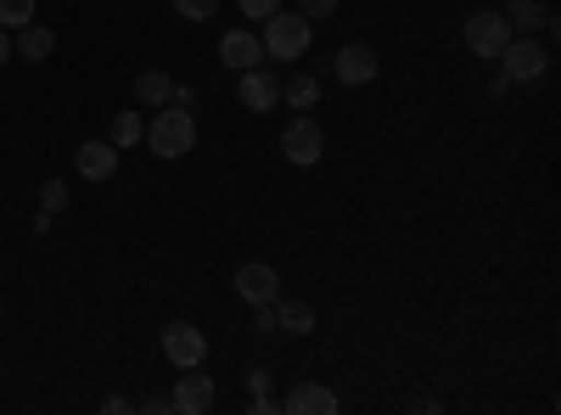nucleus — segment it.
I'll use <instances>...</instances> for the list:
<instances>
[{"instance_id":"f257e3e1","label":"nucleus","mask_w":561,"mask_h":415,"mask_svg":"<svg viewBox=\"0 0 561 415\" xmlns=\"http://www.w3.org/2000/svg\"><path fill=\"white\" fill-rule=\"evenodd\" d=\"M264 57L270 62H304L309 57V45H314V23L304 12H275L264 18Z\"/></svg>"},{"instance_id":"f03ea898","label":"nucleus","mask_w":561,"mask_h":415,"mask_svg":"<svg viewBox=\"0 0 561 415\" xmlns=\"http://www.w3.org/2000/svg\"><path fill=\"white\" fill-rule=\"evenodd\" d=\"M140 141H147L158 158H185L197 147V113L192 107H158V118L147 124V135H140Z\"/></svg>"},{"instance_id":"7ed1b4c3","label":"nucleus","mask_w":561,"mask_h":415,"mask_svg":"<svg viewBox=\"0 0 561 415\" xmlns=\"http://www.w3.org/2000/svg\"><path fill=\"white\" fill-rule=\"evenodd\" d=\"M494 62H505L500 73H505L511 84H528V79H545V68H550V45L534 39V34H511V39H505V51H500Z\"/></svg>"},{"instance_id":"20e7f679","label":"nucleus","mask_w":561,"mask_h":415,"mask_svg":"<svg viewBox=\"0 0 561 415\" xmlns=\"http://www.w3.org/2000/svg\"><path fill=\"white\" fill-rule=\"evenodd\" d=\"M280 158H287L293 169H314L325 158V129L309 113H298L287 129H280Z\"/></svg>"},{"instance_id":"39448f33","label":"nucleus","mask_w":561,"mask_h":415,"mask_svg":"<svg viewBox=\"0 0 561 415\" xmlns=\"http://www.w3.org/2000/svg\"><path fill=\"white\" fill-rule=\"evenodd\" d=\"M505 39H511V23H505V12H472L466 18V51L472 57H483V62H494L500 51H505Z\"/></svg>"},{"instance_id":"423d86ee","label":"nucleus","mask_w":561,"mask_h":415,"mask_svg":"<svg viewBox=\"0 0 561 415\" xmlns=\"http://www.w3.org/2000/svg\"><path fill=\"white\" fill-rule=\"evenodd\" d=\"M163 354H169V365L192 371V365H203V359H208V337L192 326V320H169V332H163Z\"/></svg>"},{"instance_id":"0eeeda50","label":"nucleus","mask_w":561,"mask_h":415,"mask_svg":"<svg viewBox=\"0 0 561 415\" xmlns=\"http://www.w3.org/2000/svg\"><path fill=\"white\" fill-rule=\"evenodd\" d=\"M169 404H174L180 415H208V410L219 404V388H214V377H203V365H192V371L174 382Z\"/></svg>"},{"instance_id":"6e6552de","label":"nucleus","mask_w":561,"mask_h":415,"mask_svg":"<svg viewBox=\"0 0 561 415\" xmlns=\"http://www.w3.org/2000/svg\"><path fill=\"white\" fill-rule=\"evenodd\" d=\"M332 73H337V84H370L382 73V57L370 51L365 39H354V45H343V51L332 57Z\"/></svg>"},{"instance_id":"1a4fd4ad","label":"nucleus","mask_w":561,"mask_h":415,"mask_svg":"<svg viewBox=\"0 0 561 415\" xmlns=\"http://www.w3.org/2000/svg\"><path fill=\"white\" fill-rule=\"evenodd\" d=\"M237 96H242V107H253V113H270V107H280V79L259 62V68H248V73H237Z\"/></svg>"},{"instance_id":"9d476101","label":"nucleus","mask_w":561,"mask_h":415,"mask_svg":"<svg viewBox=\"0 0 561 415\" xmlns=\"http://www.w3.org/2000/svg\"><path fill=\"white\" fill-rule=\"evenodd\" d=\"M219 62H225L230 73L259 68V62H264V39H259L253 28H230V34L219 39Z\"/></svg>"},{"instance_id":"9b49d317","label":"nucleus","mask_w":561,"mask_h":415,"mask_svg":"<svg viewBox=\"0 0 561 415\" xmlns=\"http://www.w3.org/2000/svg\"><path fill=\"white\" fill-rule=\"evenodd\" d=\"M73 163H79V180L102 186V180L118 174V147H113V141H84V147L73 152Z\"/></svg>"},{"instance_id":"f8f14e48","label":"nucleus","mask_w":561,"mask_h":415,"mask_svg":"<svg viewBox=\"0 0 561 415\" xmlns=\"http://www.w3.org/2000/svg\"><path fill=\"white\" fill-rule=\"evenodd\" d=\"M280 410H293V415H337L343 399L332 388H320V382H298L287 399H280Z\"/></svg>"},{"instance_id":"ddd939ff","label":"nucleus","mask_w":561,"mask_h":415,"mask_svg":"<svg viewBox=\"0 0 561 415\" xmlns=\"http://www.w3.org/2000/svg\"><path fill=\"white\" fill-rule=\"evenodd\" d=\"M237 292H242L248 303H275V298H280L275 264H242V269H237Z\"/></svg>"},{"instance_id":"4468645a","label":"nucleus","mask_w":561,"mask_h":415,"mask_svg":"<svg viewBox=\"0 0 561 415\" xmlns=\"http://www.w3.org/2000/svg\"><path fill=\"white\" fill-rule=\"evenodd\" d=\"M51 51H57V34H51V28H39V23L12 28V57H23V62H45Z\"/></svg>"},{"instance_id":"2eb2a0df","label":"nucleus","mask_w":561,"mask_h":415,"mask_svg":"<svg viewBox=\"0 0 561 415\" xmlns=\"http://www.w3.org/2000/svg\"><path fill=\"white\" fill-rule=\"evenodd\" d=\"M550 18H556V12L545 7V0H511V7H505V23H511V34H539Z\"/></svg>"},{"instance_id":"dca6fc26","label":"nucleus","mask_w":561,"mask_h":415,"mask_svg":"<svg viewBox=\"0 0 561 415\" xmlns=\"http://www.w3.org/2000/svg\"><path fill=\"white\" fill-rule=\"evenodd\" d=\"M275 332L309 337V332H314V309H309V303H293V298H275Z\"/></svg>"},{"instance_id":"f3484780","label":"nucleus","mask_w":561,"mask_h":415,"mask_svg":"<svg viewBox=\"0 0 561 415\" xmlns=\"http://www.w3.org/2000/svg\"><path fill=\"white\" fill-rule=\"evenodd\" d=\"M280 102H287V107H298V113H309L314 102H320V79L304 68V73H287V79H280Z\"/></svg>"},{"instance_id":"a211bd4d","label":"nucleus","mask_w":561,"mask_h":415,"mask_svg":"<svg viewBox=\"0 0 561 415\" xmlns=\"http://www.w3.org/2000/svg\"><path fill=\"white\" fill-rule=\"evenodd\" d=\"M169 96H174V79L169 73H158V68L135 73V102L140 107H169Z\"/></svg>"},{"instance_id":"6ab92c4d","label":"nucleus","mask_w":561,"mask_h":415,"mask_svg":"<svg viewBox=\"0 0 561 415\" xmlns=\"http://www.w3.org/2000/svg\"><path fill=\"white\" fill-rule=\"evenodd\" d=\"M140 135H147V118H140V113H129V107H124V113L113 118V129H107V141H113L118 152H129V147L140 141Z\"/></svg>"},{"instance_id":"aec40b11","label":"nucleus","mask_w":561,"mask_h":415,"mask_svg":"<svg viewBox=\"0 0 561 415\" xmlns=\"http://www.w3.org/2000/svg\"><path fill=\"white\" fill-rule=\"evenodd\" d=\"M169 7H174L185 23H208V18H219V0H169Z\"/></svg>"},{"instance_id":"412c9836","label":"nucleus","mask_w":561,"mask_h":415,"mask_svg":"<svg viewBox=\"0 0 561 415\" xmlns=\"http://www.w3.org/2000/svg\"><path fill=\"white\" fill-rule=\"evenodd\" d=\"M34 23V0H0V28H23Z\"/></svg>"},{"instance_id":"4be33fe9","label":"nucleus","mask_w":561,"mask_h":415,"mask_svg":"<svg viewBox=\"0 0 561 415\" xmlns=\"http://www.w3.org/2000/svg\"><path fill=\"white\" fill-rule=\"evenodd\" d=\"M68 208V180H45L39 186V214H62Z\"/></svg>"},{"instance_id":"5701e85b","label":"nucleus","mask_w":561,"mask_h":415,"mask_svg":"<svg viewBox=\"0 0 561 415\" xmlns=\"http://www.w3.org/2000/svg\"><path fill=\"white\" fill-rule=\"evenodd\" d=\"M298 12H304L309 23H325V18L337 12V0H298Z\"/></svg>"},{"instance_id":"b1692460","label":"nucleus","mask_w":561,"mask_h":415,"mask_svg":"<svg viewBox=\"0 0 561 415\" xmlns=\"http://www.w3.org/2000/svg\"><path fill=\"white\" fill-rule=\"evenodd\" d=\"M253 332H259V337L275 332V303H253Z\"/></svg>"},{"instance_id":"393cba45","label":"nucleus","mask_w":561,"mask_h":415,"mask_svg":"<svg viewBox=\"0 0 561 415\" xmlns=\"http://www.w3.org/2000/svg\"><path fill=\"white\" fill-rule=\"evenodd\" d=\"M237 7H242L248 18H259V23H264V18H275V12H280V0H237Z\"/></svg>"},{"instance_id":"a878e982","label":"nucleus","mask_w":561,"mask_h":415,"mask_svg":"<svg viewBox=\"0 0 561 415\" xmlns=\"http://www.w3.org/2000/svg\"><path fill=\"white\" fill-rule=\"evenodd\" d=\"M169 102H174V107H197V90H192V84H174Z\"/></svg>"},{"instance_id":"bb28decb","label":"nucleus","mask_w":561,"mask_h":415,"mask_svg":"<svg viewBox=\"0 0 561 415\" xmlns=\"http://www.w3.org/2000/svg\"><path fill=\"white\" fill-rule=\"evenodd\" d=\"M12 62V28H0V68Z\"/></svg>"}]
</instances>
